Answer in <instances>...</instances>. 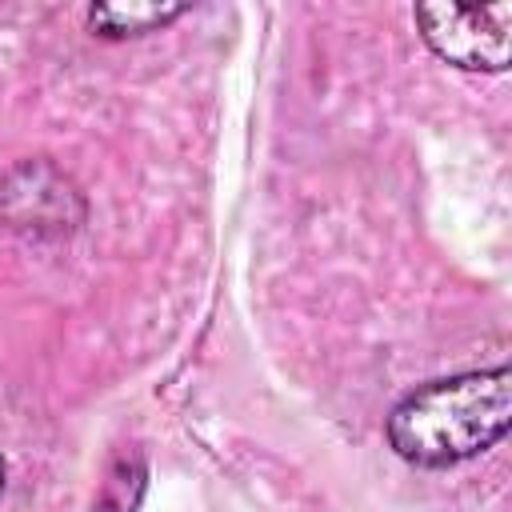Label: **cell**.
Wrapping results in <instances>:
<instances>
[{
  "label": "cell",
  "instance_id": "5b68a950",
  "mask_svg": "<svg viewBox=\"0 0 512 512\" xmlns=\"http://www.w3.org/2000/svg\"><path fill=\"white\" fill-rule=\"evenodd\" d=\"M144 488H148L144 452L136 444H124L108 456V468H104V480L96 488L92 512H136L140 500H144Z\"/></svg>",
  "mask_w": 512,
  "mask_h": 512
},
{
  "label": "cell",
  "instance_id": "3957f363",
  "mask_svg": "<svg viewBox=\"0 0 512 512\" xmlns=\"http://www.w3.org/2000/svg\"><path fill=\"white\" fill-rule=\"evenodd\" d=\"M424 44L452 68L504 72L512 60V4H416Z\"/></svg>",
  "mask_w": 512,
  "mask_h": 512
},
{
  "label": "cell",
  "instance_id": "7a4b0ae2",
  "mask_svg": "<svg viewBox=\"0 0 512 512\" xmlns=\"http://www.w3.org/2000/svg\"><path fill=\"white\" fill-rule=\"evenodd\" d=\"M88 220L80 184L52 160H16L0 172V224L24 240H68Z\"/></svg>",
  "mask_w": 512,
  "mask_h": 512
},
{
  "label": "cell",
  "instance_id": "8992f818",
  "mask_svg": "<svg viewBox=\"0 0 512 512\" xmlns=\"http://www.w3.org/2000/svg\"><path fill=\"white\" fill-rule=\"evenodd\" d=\"M4 488H8V464H4V456H0V496H4Z\"/></svg>",
  "mask_w": 512,
  "mask_h": 512
},
{
  "label": "cell",
  "instance_id": "6da1fadb",
  "mask_svg": "<svg viewBox=\"0 0 512 512\" xmlns=\"http://www.w3.org/2000/svg\"><path fill=\"white\" fill-rule=\"evenodd\" d=\"M512 428V368L428 380L384 416L388 448L412 468H452L496 448Z\"/></svg>",
  "mask_w": 512,
  "mask_h": 512
},
{
  "label": "cell",
  "instance_id": "277c9868",
  "mask_svg": "<svg viewBox=\"0 0 512 512\" xmlns=\"http://www.w3.org/2000/svg\"><path fill=\"white\" fill-rule=\"evenodd\" d=\"M188 4H168V0H132V4H92L88 8V32L100 40H136L148 32L168 28L180 20Z\"/></svg>",
  "mask_w": 512,
  "mask_h": 512
}]
</instances>
